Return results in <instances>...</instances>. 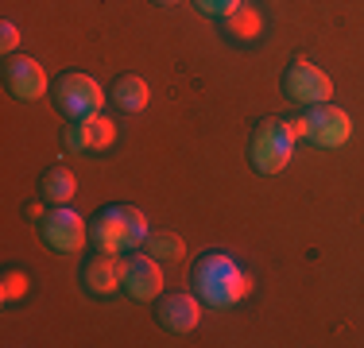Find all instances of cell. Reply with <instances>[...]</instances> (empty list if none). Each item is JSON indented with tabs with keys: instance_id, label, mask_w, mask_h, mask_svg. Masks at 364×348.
Returning <instances> with one entry per match:
<instances>
[{
	"instance_id": "cell-1",
	"label": "cell",
	"mask_w": 364,
	"mask_h": 348,
	"mask_svg": "<svg viewBox=\"0 0 364 348\" xmlns=\"http://www.w3.org/2000/svg\"><path fill=\"white\" fill-rule=\"evenodd\" d=\"M190 286H194L205 310H232L252 294V275L229 251H205V256L194 259Z\"/></svg>"
},
{
	"instance_id": "cell-2",
	"label": "cell",
	"mask_w": 364,
	"mask_h": 348,
	"mask_svg": "<svg viewBox=\"0 0 364 348\" xmlns=\"http://www.w3.org/2000/svg\"><path fill=\"white\" fill-rule=\"evenodd\" d=\"M147 217L136 205H101L90 217V244L93 251H109V256H128V251L147 244Z\"/></svg>"
},
{
	"instance_id": "cell-3",
	"label": "cell",
	"mask_w": 364,
	"mask_h": 348,
	"mask_svg": "<svg viewBox=\"0 0 364 348\" xmlns=\"http://www.w3.org/2000/svg\"><path fill=\"white\" fill-rule=\"evenodd\" d=\"M294 143L299 139L291 136L287 116H267L248 136V159H252V167L259 174H279L294 159Z\"/></svg>"
},
{
	"instance_id": "cell-4",
	"label": "cell",
	"mask_w": 364,
	"mask_h": 348,
	"mask_svg": "<svg viewBox=\"0 0 364 348\" xmlns=\"http://www.w3.org/2000/svg\"><path fill=\"white\" fill-rule=\"evenodd\" d=\"M109 93L97 85V77H90L85 70H66L55 77V104L63 109L66 120H82V116H97L105 109Z\"/></svg>"
},
{
	"instance_id": "cell-5",
	"label": "cell",
	"mask_w": 364,
	"mask_h": 348,
	"mask_svg": "<svg viewBox=\"0 0 364 348\" xmlns=\"http://www.w3.org/2000/svg\"><path fill=\"white\" fill-rule=\"evenodd\" d=\"M39 236L55 256H74L85 240H90V224L82 213H74L70 205H50L47 217L39 221Z\"/></svg>"
},
{
	"instance_id": "cell-6",
	"label": "cell",
	"mask_w": 364,
	"mask_h": 348,
	"mask_svg": "<svg viewBox=\"0 0 364 348\" xmlns=\"http://www.w3.org/2000/svg\"><path fill=\"white\" fill-rule=\"evenodd\" d=\"M306 143L322 147V151H333V147H345L353 136V116L333 101H322V104H310L306 112Z\"/></svg>"
},
{
	"instance_id": "cell-7",
	"label": "cell",
	"mask_w": 364,
	"mask_h": 348,
	"mask_svg": "<svg viewBox=\"0 0 364 348\" xmlns=\"http://www.w3.org/2000/svg\"><path fill=\"white\" fill-rule=\"evenodd\" d=\"M279 85H283V97H291L294 104H302V109L322 104V101L333 97V82H329V74L318 70L314 62H306V58H294V62L283 70Z\"/></svg>"
},
{
	"instance_id": "cell-8",
	"label": "cell",
	"mask_w": 364,
	"mask_h": 348,
	"mask_svg": "<svg viewBox=\"0 0 364 348\" xmlns=\"http://www.w3.org/2000/svg\"><path fill=\"white\" fill-rule=\"evenodd\" d=\"M202 310L205 306L194 290H163L159 298H155V321H159L167 333H190V329H198Z\"/></svg>"
},
{
	"instance_id": "cell-9",
	"label": "cell",
	"mask_w": 364,
	"mask_h": 348,
	"mask_svg": "<svg viewBox=\"0 0 364 348\" xmlns=\"http://www.w3.org/2000/svg\"><path fill=\"white\" fill-rule=\"evenodd\" d=\"M120 290H124L132 302H155L163 294V267H159V259H155V256H140V251H128Z\"/></svg>"
},
{
	"instance_id": "cell-10",
	"label": "cell",
	"mask_w": 364,
	"mask_h": 348,
	"mask_svg": "<svg viewBox=\"0 0 364 348\" xmlns=\"http://www.w3.org/2000/svg\"><path fill=\"white\" fill-rule=\"evenodd\" d=\"M82 290L93 294V298H112L124 283V263L120 256H109V251H93L90 259L82 263Z\"/></svg>"
},
{
	"instance_id": "cell-11",
	"label": "cell",
	"mask_w": 364,
	"mask_h": 348,
	"mask_svg": "<svg viewBox=\"0 0 364 348\" xmlns=\"http://www.w3.org/2000/svg\"><path fill=\"white\" fill-rule=\"evenodd\" d=\"M4 85L16 101H39L47 93V74L31 55H12L4 62Z\"/></svg>"
},
{
	"instance_id": "cell-12",
	"label": "cell",
	"mask_w": 364,
	"mask_h": 348,
	"mask_svg": "<svg viewBox=\"0 0 364 348\" xmlns=\"http://www.w3.org/2000/svg\"><path fill=\"white\" fill-rule=\"evenodd\" d=\"M66 147L70 151H105V147L117 139V124L109 116H82V120H70L66 124Z\"/></svg>"
},
{
	"instance_id": "cell-13",
	"label": "cell",
	"mask_w": 364,
	"mask_h": 348,
	"mask_svg": "<svg viewBox=\"0 0 364 348\" xmlns=\"http://www.w3.org/2000/svg\"><path fill=\"white\" fill-rule=\"evenodd\" d=\"M109 101L117 112H124V116H136V112L147 109V101H151V89H147V82L140 74H120L117 82H112L109 89Z\"/></svg>"
},
{
	"instance_id": "cell-14",
	"label": "cell",
	"mask_w": 364,
	"mask_h": 348,
	"mask_svg": "<svg viewBox=\"0 0 364 348\" xmlns=\"http://www.w3.org/2000/svg\"><path fill=\"white\" fill-rule=\"evenodd\" d=\"M74 194H77V182H74V174L66 170V167H47V170H43V178H39V197H43L47 205H66Z\"/></svg>"
},
{
	"instance_id": "cell-15",
	"label": "cell",
	"mask_w": 364,
	"mask_h": 348,
	"mask_svg": "<svg viewBox=\"0 0 364 348\" xmlns=\"http://www.w3.org/2000/svg\"><path fill=\"white\" fill-rule=\"evenodd\" d=\"M225 31H229V39H237V43H256L259 35H264V16L245 0L232 16H225Z\"/></svg>"
},
{
	"instance_id": "cell-16",
	"label": "cell",
	"mask_w": 364,
	"mask_h": 348,
	"mask_svg": "<svg viewBox=\"0 0 364 348\" xmlns=\"http://www.w3.org/2000/svg\"><path fill=\"white\" fill-rule=\"evenodd\" d=\"M182 251H186V244L175 232H147V256H155L159 263L163 259H182Z\"/></svg>"
},
{
	"instance_id": "cell-17",
	"label": "cell",
	"mask_w": 364,
	"mask_h": 348,
	"mask_svg": "<svg viewBox=\"0 0 364 348\" xmlns=\"http://www.w3.org/2000/svg\"><path fill=\"white\" fill-rule=\"evenodd\" d=\"M28 286H31V275L23 271V267H8V271L0 275V302H4V306H12L16 298H23V294H28Z\"/></svg>"
},
{
	"instance_id": "cell-18",
	"label": "cell",
	"mask_w": 364,
	"mask_h": 348,
	"mask_svg": "<svg viewBox=\"0 0 364 348\" xmlns=\"http://www.w3.org/2000/svg\"><path fill=\"white\" fill-rule=\"evenodd\" d=\"M240 4H245V0H194L198 12H202V16H213V20H225V16H232Z\"/></svg>"
},
{
	"instance_id": "cell-19",
	"label": "cell",
	"mask_w": 364,
	"mask_h": 348,
	"mask_svg": "<svg viewBox=\"0 0 364 348\" xmlns=\"http://www.w3.org/2000/svg\"><path fill=\"white\" fill-rule=\"evenodd\" d=\"M16 47H20V28H16L12 20H4V23H0V55L12 58Z\"/></svg>"
},
{
	"instance_id": "cell-20",
	"label": "cell",
	"mask_w": 364,
	"mask_h": 348,
	"mask_svg": "<svg viewBox=\"0 0 364 348\" xmlns=\"http://www.w3.org/2000/svg\"><path fill=\"white\" fill-rule=\"evenodd\" d=\"M23 213H28L31 221H43V217H47V213H43V205H39V202H36V205H28V209H23Z\"/></svg>"
},
{
	"instance_id": "cell-21",
	"label": "cell",
	"mask_w": 364,
	"mask_h": 348,
	"mask_svg": "<svg viewBox=\"0 0 364 348\" xmlns=\"http://www.w3.org/2000/svg\"><path fill=\"white\" fill-rule=\"evenodd\" d=\"M155 4H159V8H171V4H178V0H155Z\"/></svg>"
}]
</instances>
